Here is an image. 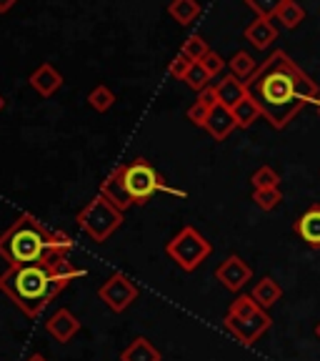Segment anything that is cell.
<instances>
[{"label": "cell", "instance_id": "obj_16", "mask_svg": "<svg viewBox=\"0 0 320 361\" xmlns=\"http://www.w3.org/2000/svg\"><path fill=\"white\" fill-rule=\"evenodd\" d=\"M215 90H218L220 106H225V108H236L238 103L248 96L245 83L238 80L236 75H225V78H220V83L215 85Z\"/></svg>", "mask_w": 320, "mask_h": 361}, {"label": "cell", "instance_id": "obj_14", "mask_svg": "<svg viewBox=\"0 0 320 361\" xmlns=\"http://www.w3.org/2000/svg\"><path fill=\"white\" fill-rule=\"evenodd\" d=\"M236 128H238V123H236V118H233V111L218 103V106L210 111V118H208V123H205V130L213 135L215 141H225Z\"/></svg>", "mask_w": 320, "mask_h": 361}, {"label": "cell", "instance_id": "obj_37", "mask_svg": "<svg viewBox=\"0 0 320 361\" xmlns=\"http://www.w3.org/2000/svg\"><path fill=\"white\" fill-rule=\"evenodd\" d=\"M315 106H318V113H320V96H318V101H315Z\"/></svg>", "mask_w": 320, "mask_h": 361}, {"label": "cell", "instance_id": "obj_27", "mask_svg": "<svg viewBox=\"0 0 320 361\" xmlns=\"http://www.w3.org/2000/svg\"><path fill=\"white\" fill-rule=\"evenodd\" d=\"M210 78H213V75L203 68V63H193L191 71H188V75H186V83L191 85L193 90H198V93H200L203 88H208V85H210Z\"/></svg>", "mask_w": 320, "mask_h": 361}, {"label": "cell", "instance_id": "obj_13", "mask_svg": "<svg viewBox=\"0 0 320 361\" xmlns=\"http://www.w3.org/2000/svg\"><path fill=\"white\" fill-rule=\"evenodd\" d=\"M245 40L253 48H258V51H268L270 45H273V40L278 38V28L270 23V18H255L250 25L245 28Z\"/></svg>", "mask_w": 320, "mask_h": 361}, {"label": "cell", "instance_id": "obj_26", "mask_svg": "<svg viewBox=\"0 0 320 361\" xmlns=\"http://www.w3.org/2000/svg\"><path fill=\"white\" fill-rule=\"evenodd\" d=\"M250 183H253V191L255 188H278L281 186V176H278L276 169H270V166H260V169L250 176Z\"/></svg>", "mask_w": 320, "mask_h": 361}, {"label": "cell", "instance_id": "obj_12", "mask_svg": "<svg viewBox=\"0 0 320 361\" xmlns=\"http://www.w3.org/2000/svg\"><path fill=\"white\" fill-rule=\"evenodd\" d=\"M293 228L310 248H320V203H313Z\"/></svg>", "mask_w": 320, "mask_h": 361}, {"label": "cell", "instance_id": "obj_36", "mask_svg": "<svg viewBox=\"0 0 320 361\" xmlns=\"http://www.w3.org/2000/svg\"><path fill=\"white\" fill-rule=\"evenodd\" d=\"M315 336L320 338V324H318V326H315Z\"/></svg>", "mask_w": 320, "mask_h": 361}, {"label": "cell", "instance_id": "obj_32", "mask_svg": "<svg viewBox=\"0 0 320 361\" xmlns=\"http://www.w3.org/2000/svg\"><path fill=\"white\" fill-rule=\"evenodd\" d=\"M198 101H203L205 106H210V108H215L218 106V90H215V85H208V88H203L200 93H198Z\"/></svg>", "mask_w": 320, "mask_h": 361}, {"label": "cell", "instance_id": "obj_30", "mask_svg": "<svg viewBox=\"0 0 320 361\" xmlns=\"http://www.w3.org/2000/svg\"><path fill=\"white\" fill-rule=\"evenodd\" d=\"M191 66H193V61L188 56H183V53H180V56H175L173 61H170V75H173V78H178V80H186V75H188V71H191Z\"/></svg>", "mask_w": 320, "mask_h": 361}, {"label": "cell", "instance_id": "obj_15", "mask_svg": "<svg viewBox=\"0 0 320 361\" xmlns=\"http://www.w3.org/2000/svg\"><path fill=\"white\" fill-rule=\"evenodd\" d=\"M30 85H33V90L38 93V96L51 98L53 93H56V90L63 85V75L58 73L51 63H43V66H40L38 71L30 75Z\"/></svg>", "mask_w": 320, "mask_h": 361}, {"label": "cell", "instance_id": "obj_7", "mask_svg": "<svg viewBox=\"0 0 320 361\" xmlns=\"http://www.w3.org/2000/svg\"><path fill=\"white\" fill-rule=\"evenodd\" d=\"M165 254H168L170 259L180 266V269L191 274V271H196L203 261L213 254V246H210V241L203 236L198 228H193V226H183L180 233H175V236L168 241Z\"/></svg>", "mask_w": 320, "mask_h": 361}, {"label": "cell", "instance_id": "obj_10", "mask_svg": "<svg viewBox=\"0 0 320 361\" xmlns=\"http://www.w3.org/2000/svg\"><path fill=\"white\" fill-rule=\"evenodd\" d=\"M45 331L51 334L56 341H60V344H68V341L80 331V322L70 309H58L56 314L45 322Z\"/></svg>", "mask_w": 320, "mask_h": 361}, {"label": "cell", "instance_id": "obj_9", "mask_svg": "<svg viewBox=\"0 0 320 361\" xmlns=\"http://www.w3.org/2000/svg\"><path fill=\"white\" fill-rule=\"evenodd\" d=\"M215 279H218L228 291L238 293L250 279H253V269H250L238 254H231L218 269H215Z\"/></svg>", "mask_w": 320, "mask_h": 361}, {"label": "cell", "instance_id": "obj_6", "mask_svg": "<svg viewBox=\"0 0 320 361\" xmlns=\"http://www.w3.org/2000/svg\"><path fill=\"white\" fill-rule=\"evenodd\" d=\"M123 178H125V186H128L130 198H133V206H146L158 191H168V193L183 196V191H175V188L165 186V180L160 178V173L148 164L146 158H138V161L125 164Z\"/></svg>", "mask_w": 320, "mask_h": 361}, {"label": "cell", "instance_id": "obj_18", "mask_svg": "<svg viewBox=\"0 0 320 361\" xmlns=\"http://www.w3.org/2000/svg\"><path fill=\"white\" fill-rule=\"evenodd\" d=\"M120 361H163V356H160V351L146 336H138L123 349Z\"/></svg>", "mask_w": 320, "mask_h": 361}, {"label": "cell", "instance_id": "obj_4", "mask_svg": "<svg viewBox=\"0 0 320 361\" xmlns=\"http://www.w3.org/2000/svg\"><path fill=\"white\" fill-rule=\"evenodd\" d=\"M270 324H273L270 314L255 304V299L250 293H241L231 304V309H228V314H225V319H223V326L228 329L243 346L255 344V341L270 329Z\"/></svg>", "mask_w": 320, "mask_h": 361}, {"label": "cell", "instance_id": "obj_24", "mask_svg": "<svg viewBox=\"0 0 320 361\" xmlns=\"http://www.w3.org/2000/svg\"><path fill=\"white\" fill-rule=\"evenodd\" d=\"M88 103H90V108H93V111L105 113V111H110V106L115 103V93H113L108 85H98V88L90 90Z\"/></svg>", "mask_w": 320, "mask_h": 361}, {"label": "cell", "instance_id": "obj_34", "mask_svg": "<svg viewBox=\"0 0 320 361\" xmlns=\"http://www.w3.org/2000/svg\"><path fill=\"white\" fill-rule=\"evenodd\" d=\"M28 361H48V359H45V356H40V354H33Z\"/></svg>", "mask_w": 320, "mask_h": 361}, {"label": "cell", "instance_id": "obj_21", "mask_svg": "<svg viewBox=\"0 0 320 361\" xmlns=\"http://www.w3.org/2000/svg\"><path fill=\"white\" fill-rule=\"evenodd\" d=\"M168 13L180 25H191V23L200 16V3H198V0H173L168 6Z\"/></svg>", "mask_w": 320, "mask_h": 361}, {"label": "cell", "instance_id": "obj_33", "mask_svg": "<svg viewBox=\"0 0 320 361\" xmlns=\"http://www.w3.org/2000/svg\"><path fill=\"white\" fill-rule=\"evenodd\" d=\"M13 6H15V0H0V13H8Z\"/></svg>", "mask_w": 320, "mask_h": 361}, {"label": "cell", "instance_id": "obj_35", "mask_svg": "<svg viewBox=\"0 0 320 361\" xmlns=\"http://www.w3.org/2000/svg\"><path fill=\"white\" fill-rule=\"evenodd\" d=\"M3 108H6V101H3V96H0V111H3Z\"/></svg>", "mask_w": 320, "mask_h": 361}, {"label": "cell", "instance_id": "obj_31", "mask_svg": "<svg viewBox=\"0 0 320 361\" xmlns=\"http://www.w3.org/2000/svg\"><path fill=\"white\" fill-rule=\"evenodd\" d=\"M200 63H203V68H205V71H208V73L213 75V78H215V75H218L220 71H223V68H225V61L218 56V53H213V51H210L208 56L203 58Z\"/></svg>", "mask_w": 320, "mask_h": 361}, {"label": "cell", "instance_id": "obj_8", "mask_svg": "<svg viewBox=\"0 0 320 361\" xmlns=\"http://www.w3.org/2000/svg\"><path fill=\"white\" fill-rule=\"evenodd\" d=\"M98 296L101 301L115 314H123L138 299V286L133 283V279H128L125 274H110L105 283L98 288Z\"/></svg>", "mask_w": 320, "mask_h": 361}, {"label": "cell", "instance_id": "obj_5", "mask_svg": "<svg viewBox=\"0 0 320 361\" xmlns=\"http://www.w3.org/2000/svg\"><path fill=\"white\" fill-rule=\"evenodd\" d=\"M123 224V211L115 209L103 193L85 203V209L78 214V226L96 243H103L118 231Z\"/></svg>", "mask_w": 320, "mask_h": 361}, {"label": "cell", "instance_id": "obj_19", "mask_svg": "<svg viewBox=\"0 0 320 361\" xmlns=\"http://www.w3.org/2000/svg\"><path fill=\"white\" fill-rule=\"evenodd\" d=\"M231 75H236L238 80H243V83H248V80L253 78L255 75V71H258V63H255V58L250 56V53H245V51H238L236 56L231 58Z\"/></svg>", "mask_w": 320, "mask_h": 361}, {"label": "cell", "instance_id": "obj_23", "mask_svg": "<svg viewBox=\"0 0 320 361\" xmlns=\"http://www.w3.org/2000/svg\"><path fill=\"white\" fill-rule=\"evenodd\" d=\"M180 53L191 58L193 63H200L203 58L210 53V48H208V43H205V38H203V35L193 33V35H188V38H186V43H183V51H180Z\"/></svg>", "mask_w": 320, "mask_h": 361}, {"label": "cell", "instance_id": "obj_3", "mask_svg": "<svg viewBox=\"0 0 320 361\" xmlns=\"http://www.w3.org/2000/svg\"><path fill=\"white\" fill-rule=\"evenodd\" d=\"M73 238L45 226L33 214H20L6 233H0V259L8 266H25L53 256H70Z\"/></svg>", "mask_w": 320, "mask_h": 361}, {"label": "cell", "instance_id": "obj_11", "mask_svg": "<svg viewBox=\"0 0 320 361\" xmlns=\"http://www.w3.org/2000/svg\"><path fill=\"white\" fill-rule=\"evenodd\" d=\"M101 193L120 211L133 206V198H130L128 186H125V178H123V166H118V169H113L110 173H108V178L103 180V186H101Z\"/></svg>", "mask_w": 320, "mask_h": 361}, {"label": "cell", "instance_id": "obj_20", "mask_svg": "<svg viewBox=\"0 0 320 361\" xmlns=\"http://www.w3.org/2000/svg\"><path fill=\"white\" fill-rule=\"evenodd\" d=\"M231 111H233V118H236L238 128H250V126L263 116V111L258 108V103H255L250 96H245L236 108H231Z\"/></svg>", "mask_w": 320, "mask_h": 361}, {"label": "cell", "instance_id": "obj_25", "mask_svg": "<svg viewBox=\"0 0 320 361\" xmlns=\"http://www.w3.org/2000/svg\"><path fill=\"white\" fill-rule=\"evenodd\" d=\"M253 201L260 211H273L281 206L283 201V193L281 188H255L253 191Z\"/></svg>", "mask_w": 320, "mask_h": 361}, {"label": "cell", "instance_id": "obj_17", "mask_svg": "<svg viewBox=\"0 0 320 361\" xmlns=\"http://www.w3.org/2000/svg\"><path fill=\"white\" fill-rule=\"evenodd\" d=\"M250 296H253L255 304H258L260 309L268 311L270 306H276L278 301L283 299V288H281V283H278L276 279L263 276V279H260V281L253 286V291H250Z\"/></svg>", "mask_w": 320, "mask_h": 361}, {"label": "cell", "instance_id": "obj_29", "mask_svg": "<svg viewBox=\"0 0 320 361\" xmlns=\"http://www.w3.org/2000/svg\"><path fill=\"white\" fill-rule=\"evenodd\" d=\"M210 111H213L210 106H205L203 101H196L191 108H188V121H191L193 126L205 128V123H208V118H210Z\"/></svg>", "mask_w": 320, "mask_h": 361}, {"label": "cell", "instance_id": "obj_1", "mask_svg": "<svg viewBox=\"0 0 320 361\" xmlns=\"http://www.w3.org/2000/svg\"><path fill=\"white\" fill-rule=\"evenodd\" d=\"M245 88L248 96L263 111V118H268V123L278 130L286 128L305 103L318 101L320 96L318 85L283 51L273 53L248 80Z\"/></svg>", "mask_w": 320, "mask_h": 361}, {"label": "cell", "instance_id": "obj_2", "mask_svg": "<svg viewBox=\"0 0 320 361\" xmlns=\"http://www.w3.org/2000/svg\"><path fill=\"white\" fill-rule=\"evenodd\" d=\"M78 276L83 271L75 269L68 256H53L35 264L8 266L0 274V291L28 319H38Z\"/></svg>", "mask_w": 320, "mask_h": 361}, {"label": "cell", "instance_id": "obj_28", "mask_svg": "<svg viewBox=\"0 0 320 361\" xmlns=\"http://www.w3.org/2000/svg\"><path fill=\"white\" fill-rule=\"evenodd\" d=\"M248 8H253L258 18H276L278 11L286 6V0H245Z\"/></svg>", "mask_w": 320, "mask_h": 361}, {"label": "cell", "instance_id": "obj_22", "mask_svg": "<svg viewBox=\"0 0 320 361\" xmlns=\"http://www.w3.org/2000/svg\"><path fill=\"white\" fill-rule=\"evenodd\" d=\"M276 18L286 25L288 30H293V28H298L300 23L305 20V11H303L300 3H295V0H286V6L278 11Z\"/></svg>", "mask_w": 320, "mask_h": 361}]
</instances>
